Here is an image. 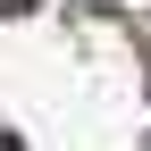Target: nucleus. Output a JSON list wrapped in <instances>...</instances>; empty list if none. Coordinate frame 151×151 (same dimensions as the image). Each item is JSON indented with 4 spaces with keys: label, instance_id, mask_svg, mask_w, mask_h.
<instances>
[{
    "label": "nucleus",
    "instance_id": "obj_1",
    "mask_svg": "<svg viewBox=\"0 0 151 151\" xmlns=\"http://www.w3.org/2000/svg\"><path fill=\"white\" fill-rule=\"evenodd\" d=\"M0 151H25V143H17V134H0Z\"/></svg>",
    "mask_w": 151,
    "mask_h": 151
},
{
    "label": "nucleus",
    "instance_id": "obj_2",
    "mask_svg": "<svg viewBox=\"0 0 151 151\" xmlns=\"http://www.w3.org/2000/svg\"><path fill=\"white\" fill-rule=\"evenodd\" d=\"M9 9H34V0H9Z\"/></svg>",
    "mask_w": 151,
    "mask_h": 151
}]
</instances>
